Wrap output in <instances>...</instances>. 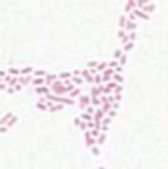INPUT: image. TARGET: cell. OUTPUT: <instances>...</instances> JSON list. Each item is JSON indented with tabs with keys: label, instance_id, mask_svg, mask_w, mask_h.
Returning <instances> with one entry per match:
<instances>
[{
	"label": "cell",
	"instance_id": "1",
	"mask_svg": "<svg viewBox=\"0 0 168 169\" xmlns=\"http://www.w3.org/2000/svg\"><path fill=\"white\" fill-rule=\"evenodd\" d=\"M83 137H85V144H87V148H91L94 157H99V146H98V139L91 135V132L87 130V132H83Z\"/></svg>",
	"mask_w": 168,
	"mask_h": 169
},
{
	"label": "cell",
	"instance_id": "2",
	"mask_svg": "<svg viewBox=\"0 0 168 169\" xmlns=\"http://www.w3.org/2000/svg\"><path fill=\"white\" fill-rule=\"evenodd\" d=\"M80 108H81V112L83 110H87L89 106H92V99H91V94H83L80 99H78V103H76Z\"/></svg>",
	"mask_w": 168,
	"mask_h": 169
},
{
	"label": "cell",
	"instance_id": "3",
	"mask_svg": "<svg viewBox=\"0 0 168 169\" xmlns=\"http://www.w3.org/2000/svg\"><path fill=\"white\" fill-rule=\"evenodd\" d=\"M127 16H129V20H132V22H136L137 18H141V20H148L150 18V15L145 13L143 9H134L130 15H127Z\"/></svg>",
	"mask_w": 168,
	"mask_h": 169
},
{
	"label": "cell",
	"instance_id": "4",
	"mask_svg": "<svg viewBox=\"0 0 168 169\" xmlns=\"http://www.w3.org/2000/svg\"><path fill=\"white\" fill-rule=\"evenodd\" d=\"M35 94H38L40 97H47V95L53 94V92H51V86L49 85H42V86H35Z\"/></svg>",
	"mask_w": 168,
	"mask_h": 169
},
{
	"label": "cell",
	"instance_id": "5",
	"mask_svg": "<svg viewBox=\"0 0 168 169\" xmlns=\"http://www.w3.org/2000/svg\"><path fill=\"white\" fill-rule=\"evenodd\" d=\"M118 40L121 41V47H123V45H127V43L130 41V38H129V31L119 29V31H118Z\"/></svg>",
	"mask_w": 168,
	"mask_h": 169
},
{
	"label": "cell",
	"instance_id": "6",
	"mask_svg": "<svg viewBox=\"0 0 168 169\" xmlns=\"http://www.w3.org/2000/svg\"><path fill=\"white\" fill-rule=\"evenodd\" d=\"M74 126H76V128H80V130H83V132H87V130H89V128H87V122H85L81 117H76V119H74Z\"/></svg>",
	"mask_w": 168,
	"mask_h": 169
},
{
	"label": "cell",
	"instance_id": "7",
	"mask_svg": "<svg viewBox=\"0 0 168 169\" xmlns=\"http://www.w3.org/2000/svg\"><path fill=\"white\" fill-rule=\"evenodd\" d=\"M13 117H15V113L7 112L6 115H4V117H2V119H0V126H7V124H9V121H11Z\"/></svg>",
	"mask_w": 168,
	"mask_h": 169
},
{
	"label": "cell",
	"instance_id": "8",
	"mask_svg": "<svg viewBox=\"0 0 168 169\" xmlns=\"http://www.w3.org/2000/svg\"><path fill=\"white\" fill-rule=\"evenodd\" d=\"M127 23H129V16L123 15V16L119 18V22H118V25H119V29H125V31H127Z\"/></svg>",
	"mask_w": 168,
	"mask_h": 169
},
{
	"label": "cell",
	"instance_id": "9",
	"mask_svg": "<svg viewBox=\"0 0 168 169\" xmlns=\"http://www.w3.org/2000/svg\"><path fill=\"white\" fill-rule=\"evenodd\" d=\"M109 63H110V61H99V63H98V69H96V70H98L99 74H101V72H105V70L109 69Z\"/></svg>",
	"mask_w": 168,
	"mask_h": 169
},
{
	"label": "cell",
	"instance_id": "10",
	"mask_svg": "<svg viewBox=\"0 0 168 169\" xmlns=\"http://www.w3.org/2000/svg\"><path fill=\"white\" fill-rule=\"evenodd\" d=\"M112 81L118 83V85H123V72H116L114 77H112Z\"/></svg>",
	"mask_w": 168,
	"mask_h": 169
},
{
	"label": "cell",
	"instance_id": "11",
	"mask_svg": "<svg viewBox=\"0 0 168 169\" xmlns=\"http://www.w3.org/2000/svg\"><path fill=\"white\" fill-rule=\"evenodd\" d=\"M136 29H137V22L129 20V23H127V31H129V33H136Z\"/></svg>",
	"mask_w": 168,
	"mask_h": 169
},
{
	"label": "cell",
	"instance_id": "12",
	"mask_svg": "<svg viewBox=\"0 0 168 169\" xmlns=\"http://www.w3.org/2000/svg\"><path fill=\"white\" fill-rule=\"evenodd\" d=\"M121 49H123V52H125V54H129L132 49H134V41H129V43H127V45H123Z\"/></svg>",
	"mask_w": 168,
	"mask_h": 169
},
{
	"label": "cell",
	"instance_id": "13",
	"mask_svg": "<svg viewBox=\"0 0 168 169\" xmlns=\"http://www.w3.org/2000/svg\"><path fill=\"white\" fill-rule=\"evenodd\" d=\"M143 11H145V13H154V11H155V4H152V2H150L148 5H145V7H143Z\"/></svg>",
	"mask_w": 168,
	"mask_h": 169
},
{
	"label": "cell",
	"instance_id": "14",
	"mask_svg": "<svg viewBox=\"0 0 168 169\" xmlns=\"http://www.w3.org/2000/svg\"><path fill=\"white\" fill-rule=\"evenodd\" d=\"M6 72H7L9 76H20V69H13V67H9Z\"/></svg>",
	"mask_w": 168,
	"mask_h": 169
},
{
	"label": "cell",
	"instance_id": "15",
	"mask_svg": "<svg viewBox=\"0 0 168 169\" xmlns=\"http://www.w3.org/2000/svg\"><path fill=\"white\" fill-rule=\"evenodd\" d=\"M62 110H63V104H53V106H51V110H49V112L56 113V112H62Z\"/></svg>",
	"mask_w": 168,
	"mask_h": 169
},
{
	"label": "cell",
	"instance_id": "16",
	"mask_svg": "<svg viewBox=\"0 0 168 169\" xmlns=\"http://www.w3.org/2000/svg\"><path fill=\"white\" fill-rule=\"evenodd\" d=\"M123 54H125V52H123V49H121V47H119V49H116V51H114V59H119Z\"/></svg>",
	"mask_w": 168,
	"mask_h": 169
},
{
	"label": "cell",
	"instance_id": "17",
	"mask_svg": "<svg viewBox=\"0 0 168 169\" xmlns=\"http://www.w3.org/2000/svg\"><path fill=\"white\" fill-rule=\"evenodd\" d=\"M105 139H107V133H101V135L98 137V146H99V148L103 146V142H105Z\"/></svg>",
	"mask_w": 168,
	"mask_h": 169
},
{
	"label": "cell",
	"instance_id": "18",
	"mask_svg": "<svg viewBox=\"0 0 168 169\" xmlns=\"http://www.w3.org/2000/svg\"><path fill=\"white\" fill-rule=\"evenodd\" d=\"M7 132H9L7 126H0V133H7Z\"/></svg>",
	"mask_w": 168,
	"mask_h": 169
},
{
	"label": "cell",
	"instance_id": "19",
	"mask_svg": "<svg viewBox=\"0 0 168 169\" xmlns=\"http://www.w3.org/2000/svg\"><path fill=\"white\" fill-rule=\"evenodd\" d=\"M129 38H130V41H136V33H129Z\"/></svg>",
	"mask_w": 168,
	"mask_h": 169
},
{
	"label": "cell",
	"instance_id": "20",
	"mask_svg": "<svg viewBox=\"0 0 168 169\" xmlns=\"http://www.w3.org/2000/svg\"><path fill=\"white\" fill-rule=\"evenodd\" d=\"M98 169H105V167H98Z\"/></svg>",
	"mask_w": 168,
	"mask_h": 169
}]
</instances>
